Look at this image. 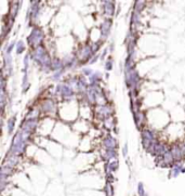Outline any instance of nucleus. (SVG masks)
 Wrapping results in <instances>:
<instances>
[{
    "label": "nucleus",
    "mask_w": 185,
    "mask_h": 196,
    "mask_svg": "<svg viewBox=\"0 0 185 196\" xmlns=\"http://www.w3.org/2000/svg\"><path fill=\"white\" fill-rule=\"evenodd\" d=\"M30 58L34 60V62H36L42 68V71H48L51 69L52 60H51L49 53L47 52L45 48L42 45L37 47L36 49H33Z\"/></svg>",
    "instance_id": "f257e3e1"
},
{
    "label": "nucleus",
    "mask_w": 185,
    "mask_h": 196,
    "mask_svg": "<svg viewBox=\"0 0 185 196\" xmlns=\"http://www.w3.org/2000/svg\"><path fill=\"white\" fill-rule=\"evenodd\" d=\"M26 150V141L23 139L21 132L18 131V133H15V135L12 139V143H11V147H10V154L13 155H22L23 153Z\"/></svg>",
    "instance_id": "f03ea898"
},
{
    "label": "nucleus",
    "mask_w": 185,
    "mask_h": 196,
    "mask_svg": "<svg viewBox=\"0 0 185 196\" xmlns=\"http://www.w3.org/2000/svg\"><path fill=\"white\" fill-rule=\"evenodd\" d=\"M43 31L39 27H34L32 33L27 37V44L29 47H32L33 49H36L37 47L41 46L43 41Z\"/></svg>",
    "instance_id": "7ed1b4c3"
},
{
    "label": "nucleus",
    "mask_w": 185,
    "mask_h": 196,
    "mask_svg": "<svg viewBox=\"0 0 185 196\" xmlns=\"http://www.w3.org/2000/svg\"><path fill=\"white\" fill-rule=\"evenodd\" d=\"M125 80L129 90H136L140 84V76L136 68H132L125 71Z\"/></svg>",
    "instance_id": "20e7f679"
},
{
    "label": "nucleus",
    "mask_w": 185,
    "mask_h": 196,
    "mask_svg": "<svg viewBox=\"0 0 185 196\" xmlns=\"http://www.w3.org/2000/svg\"><path fill=\"white\" fill-rule=\"evenodd\" d=\"M93 55H94V52L92 49V46L83 45L81 47H79V49L77 51L76 58L78 60V62L86 63L90 62V60L93 58Z\"/></svg>",
    "instance_id": "39448f33"
},
{
    "label": "nucleus",
    "mask_w": 185,
    "mask_h": 196,
    "mask_svg": "<svg viewBox=\"0 0 185 196\" xmlns=\"http://www.w3.org/2000/svg\"><path fill=\"white\" fill-rule=\"evenodd\" d=\"M56 93L59 94L61 98L63 100H73L75 98V91L70 86L66 85L65 82L64 84H59L56 87Z\"/></svg>",
    "instance_id": "423d86ee"
},
{
    "label": "nucleus",
    "mask_w": 185,
    "mask_h": 196,
    "mask_svg": "<svg viewBox=\"0 0 185 196\" xmlns=\"http://www.w3.org/2000/svg\"><path fill=\"white\" fill-rule=\"evenodd\" d=\"M37 126H38L37 118H26L23 120L22 125H21V130L33 134V132L36 130Z\"/></svg>",
    "instance_id": "0eeeda50"
},
{
    "label": "nucleus",
    "mask_w": 185,
    "mask_h": 196,
    "mask_svg": "<svg viewBox=\"0 0 185 196\" xmlns=\"http://www.w3.org/2000/svg\"><path fill=\"white\" fill-rule=\"evenodd\" d=\"M169 150H170V148H168V146L163 142L156 141V142L154 143L152 150H150V153L155 156H163L165 155L166 153H168Z\"/></svg>",
    "instance_id": "6e6552de"
},
{
    "label": "nucleus",
    "mask_w": 185,
    "mask_h": 196,
    "mask_svg": "<svg viewBox=\"0 0 185 196\" xmlns=\"http://www.w3.org/2000/svg\"><path fill=\"white\" fill-rule=\"evenodd\" d=\"M113 25V21L110 18H105L102 24H101V40H105L108 37L109 33H110V28Z\"/></svg>",
    "instance_id": "1a4fd4ad"
},
{
    "label": "nucleus",
    "mask_w": 185,
    "mask_h": 196,
    "mask_svg": "<svg viewBox=\"0 0 185 196\" xmlns=\"http://www.w3.org/2000/svg\"><path fill=\"white\" fill-rule=\"evenodd\" d=\"M39 1H33L30 8L28 10L27 18L30 20L32 22H36V20L39 16V10H40V5H39Z\"/></svg>",
    "instance_id": "9d476101"
},
{
    "label": "nucleus",
    "mask_w": 185,
    "mask_h": 196,
    "mask_svg": "<svg viewBox=\"0 0 185 196\" xmlns=\"http://www.w3.org/2000/svg\"><path fill=\"white\" fill-rule=\"evenodd\" d=\"M55 108H56V104L52 99H47L45 100L42 104H41L40 110L41 112H43L45 114H51V113H54Z\"/></svg>",
    "instance_id": "9b49d317"
},
{
    "label": "nucleus",
    "mask_w": 185,
    "mask_h": 196,
    "mask_svg": "<svg viewBox=\"0 0 185 196\" xmlns=\"http://www.w3.org/2000/svg\"><path fill=\"white\" fill-rule=\"evenodd\" d=\"M170 152H171L172 156H173V158H174V161L176 163H180V161L184 157L183 155V151H182V145L180 144H173L170 148Z\"/></svg>",
    "instance_id": "f8f14e48"
},
{
    "label": "nucleus",
    "mask_w": 185,
    "mask_h": 196,
    "mask_svg": "<svg viewBox=\"0 0 185 196\" xmlns=\"http://www.w3.org/2000/svg\"><path fill=\"white\" fill-rule=\"evenodd\" d=\"M96 113L98 115L101 116V117H104L105 119L106 118H109L110 115L113 114V108L108 105H100L96 108Z\"/></svg>",
    "instance_id": "ddd939ff"
},
{
    "label": "nucleus",
    "mask_w": 185,
    "mask_h": 196,
    "mask_svg": "<svg viewBox=\"0 0 185 196\" xmlns=\"http://www.w3.org/2000/svg\"><path fill=\"white\" fill-rule=\"evenodd\" d=\"M103 145L106 150H116L117 147V140L112 135H107L103 140Z\"/></svg>",
    "instance_id": "4468645a"
},
{
    "label": "nucleus",
    "mask_w": 185,
    "mask_h": 196,
    "mask_svg": "<svg viewBox=\"0 0 185 196\" xmlns=\"http://www.w3.org/2000/svg\"><path fill=\"white\" fill-rule=\"evenodd\" d=\"M3 62H5L3 69L7 68L8 74H9V75H12V71H13V59H12V56H11V54L5 53V56H3Z\"/></svg>",
    "instance_id": "2eb2a0df"
},
{
    "label": "nucleus",
    "mask_w": 185,
    "mask_h": 196,
    "mask_svg": "<svg viewBox=\"0 0 185 196\" xmlns=\"http://www.w3.org/2000/svg\"><path fill=\"white\" fill-rule=\"evenodd\" d=\"M103 11L104 14L107 16H112L114 15V11H115V2L113 1H104L103 2Z\"/></svg>",
    "instance_id": "dca6fc26"
},
{
    "label": "nucleus",
    "mask_w": 185,
    "mask_h": 196,
    "mask_svg": "<svg viewBox=\"0 0 185 196\" xmlns=\"http://www.w3.org/2000/svg\"><path fill=\"white\" fill-rule=\"evenodd\" d=\"M65 68H72V67L76 66V64L78 63L76 56H73V55H66L65 58L62 60Z\"/></svg>",
    "instance_id": "f3484780"
},
{
    "label": "nucleus",
    "mask_w": 185,
    "mask_h": 196,
    "mask_svg": "<svg viewBox=\"0 0 185 196\" xmlns=\"http://www.w3.org/2000/svg\"><path fill=\"white\" fill-rule=\"evenodd\" d=\"M103 158L105 161H115L117 158V151L116 150H105L103 154Z\"/></svg>",
    "instance_id": "a211bd4d"
},
{
    "label": "nucleus",
    "mask_w": 185,
    "mask_h": 196,
    "mask_svg": "<svg viewBox=\"0 0 185 196\" xmlns=\"http://www.w3.org/2000/svg\"><path fill=\"white\" fill-rule=\"evenodd\" d=\"M18 164V157L16 155H13V154H8V156L5 157V163H3V165H8V166H11V167H15V166Z\"/></svg>",
    "instance_id": "6ab92c4d"
},
{
    "label": "nucleus",
    "mask_w": 185,
    "mask_h": 196,
    "mask_svg": "<svg viewBox=\"0 0 185 196\" xmlns=\"http://www.w3.org/2000/svg\"><path fill=\"white\" fill-rule=\"evenodd\" d=\"M141 137H142V139H146V140H149V141L156 142V137H155L154 131L150 129H147V128H145V129L141 131Z\"/></svg>",
    "instance_id": "aec40b11"
},
{
    "label": "nucleus",
    "mask_w": 185,
    "mask_h": 196,
    "mask_svg": "<svg viewBox=\"0 0 185 196\" xmlns=\"http://www.w3.org/2000/svg\"><path fill=\"white\" fill-rule=\"evenodd\" d=\"M64 68L63 61L60 58H53L52 59V65H51V71H62Z\"/></svg>",
    "instance_id": "412c9836"
},
{
    "label": "nucleus",
    "mask_w": 185,
    "mask_h": 196,
    "mask_svg": "<svg viewBox=\"0 0 185 196\" xmlns=\"http://www.w3.org/2000/svg\"><path fill=\"white\" fill-rule=\"evenodd\" d=\"M182 165H181V163H174L173 165L171 166V168H170V177L171 178H176L179 174L182 172Z\"/></svg>",
    "instance_id": "4be33fe9"
},
{
    "label": "nucleus",
    "mask_w": 185,
    "mask_h": 196,
    "mask_svg": "<svg viewBox=\"0 0 185 196\" xmlns=\"http://www.w3.org/2000/svg\"><path fill=\"white\" fill-rule=\"evenodd\" d=\"M118 161L115 159V161H109V163H106V165H105V170H106V174H108V172H115L116 170L118 169Z\"/></svg>",
    "instance_id": "5701e85b"
},
{
    "label": "nucleus",
    "mask_w": 185,
    "mask_h": 196,
    "mask_svg": "<svg viewBox=\"0 0 185 196\" xmlns=\"http://www.w3.org/2000/svg\"><path fill=\"white\" fill-rule=\"evenodd\" d=\"M18 7H20V2H12V3H11V9H10L9 15L12 21H14L15 16L18 15Z\"/></svg>",
    "instance_id": "b1692460"
},
{
    "label": "nucleus",
    "mask_w": 185,
    "mask_h": 196,
    "mask_svg": "<svg viewBox=\"0 0 185 196\" xmlns=\"http://www.w3.org/2000/svg\"><path fill=\"white\" fill-rule=\"evenodd\" d=\"M101 79H102L101 73H100V71H95V73H93V74L90 76L91 85H98L100 81H101Z\"/></svg>",
    "instance_id": "393cba45"
},
{
    "label": "nucleus",
    "mask_w": 185,
    "mask_h": 196,
    "mask_svg": "<svg viewBox=\"0 0 185 196\" xmlns=\"http://www.w3.org/2000/svg\"><path fill=\"white\" fill-rule=\"evenodd\" d=\"M104 193H105V196H114L113 183L106 182V184L104 185Z\"/></svg>",
    "instance_id": "a878e982"
},
{
    "label": "nucleus",
    "mask_w": 185,
    "mask_h": 196,
    "mask_svg": "<svg viewBox=\"0 0 185 196\" xmlns=\"http://www.w3.org/2000/svg\"><path fill=\"white\" fill-rule=\"evenodd\" d=\"M15 121H16L15 116H12L8 120V133L9 134H12V132H13L14 128H15Z\"/></svg>",
    "instance_id": "bb28decb"
},
{
    "label": "nucleus",
    "mask_w": 185,
    "mask_h": 196,
    "mask_svg": "<svg viewBox=\"0 0 185 196\" xmlns=\"http://www.w3.org/2000/svg\"><path fill=\"white\" fill-rule=\"evenodd\" d=\"M136 192H138V196H148V194L145 191V186L143 182L138 183V186H136Z\"/></svg>",
    "instance_id": "cd10ccee"
},
{
    "label": "nucleus",
    "mask_w": 185,
    "mask_h": 196,
    "mask_svg": "<svg viewBox=\"0 0 185 196\" xmlns=\"http://www.w3.org/2000/svg\"><path fill=\"white\" fill-rule=\"evenodd\" d=\"M145 5H146L145 1H136L134 2V12H136V13L142 12L145 8Z\"/></svg>",
    "instance_id": "c85d7f7f"
},
{
    "label": "nucleus",
    "mask_w": 185,
    "mask_h": 196,
    "mask_svg": "<svg viewBox=\"0 0 185 196\" xmlns=\"http://www.w3.org/2000/svg\"><path fill=\"white\" fill-rule=\"evenodd\" d=\"M26 49V47H25V44H24V41L23 40H18V44H16V53L18 54H22L24 51Z\"/></svg>",
    "instance_id": "c756f323"
},
{
    "label": "nucleus",
    "mask_w": 185,
    "mask_h": 196,
    "mask_svg": "<svg viewBox=\"0 0 185 196\" xmlns=\"http://www.w3.org/2000/svg\"><path fill=\"white\" fill-rule=\"evenodd\" d=\"M140 23V13H136V12H132L131 14V25H136Z\"/></svg>",
    "instance_id": "7c9ffc66"
},
{
    "label": "nucleus",
    "mask_w": 185,
    "mask_h": 196,
    "mask_svg": "<svg viewBox=\"0 0 185 196\" xmlns=\"http://www.w3.org/2000/svg\"><path fill=\"white\" fill-rule=\"evenodd\" d=\"M29 59H30V54H26L24 56V68H23V73H27V68H28V63H29Z\"/></svg>",
    "instance_id": "2f4dec72"
},
{
    "label": "nucleus",
    "mask_w": 185,
    "mask_h": 196,
    "mask_svg": "<svg viewBox=\"0 0 185 196\" xmlns=\"http://www.w3.org/2000/svg\"><path fill=\"white\" fill-rule=\"evenodd\" d=\"M105 69H106V71H112V69H113V61H112L110 58L105 62Z\"/></svg>",
    "instance_id": "473e14b6"
},
{
    "label": "nucleus",
    "mask_w": 185,
    "mask_h": 196,
    "mask_svg": "<svg viewBox=\"0 0 185 196\" xmlns=\"http://www.w3.org/2000/svg\"><path fill=\"white\" fill-rule=\"evenodd\" d=\"M62 75H63V69H62V71H55L54 74L52 75V79H53V80H59Z\"/></svg>",
    "instance_id": "72a5a7b5"
},
{
    "label": "nucleus",
    "mask_w": 185,
    "mask_h": 196,
    "mask_svg": "<svg viewBox=\"0 0 185 196\" xmlns=\"http://www.w3.org/2000/svg\"><path fill=\"white\" fill-rule=\"evenodd\" d=\"M14 46H15V41H11V44H10V45L7 47V49H5V53H7V54H11L12 50L14 49Z\"/></svg>",
    "instance_id": "f704fd0d"
},
{
    "label": "nucleus",
    "mask_w": 185,
    "mask_h": 196,
    "mask_svg": "<svg viewBox=\"0 0 185 196\" xmlns=\"http://www.w3.org/2000/svg\"><path fill=\"white\" fill-rule=\"evenodd\" d=\"M82 73H83V75H85V76H91L93 71H92V69H91V68H89V67H88V68H83V69H82Z\"/></svg>",
    "instance_id": "c9c22d12"
},
{
    "label": "nucleus",
    "mask_w": 185,
    "mask_h": 196,
    "mask_svg": "<svg viewBox=\"0 0 185 196\" xmlns=\"http://www.w3.org/2000/svg\"><path fill=\"white\" fill-rule=\"evenodd\" d=\"M98 60H99V54H94V55H93V58L91 59L90 62H89V63H90V64H93V63L96 62Z\"/></svg>",
    "instance_id": "e433bc0d"
},
{
    "label": "nucleus",
    "mask_w": 185,
    "mask_h": 196,
    "mask_svg": "<svg viewBox=\"0 0 185 196\" xmlns=\"http://www.w3.org/2000/svg\"><path fill=\"white\" fill-rule=\"evenodd\" d=\"M127 154H128V144H125V146H123V148H122V155L123 156H127Z\"/></svg>",
    "instance_id": "4c0bfd02"
},
{
    "label": "nucleus",
    "mask_w": 185,
    "mask_h": 196,
    "mask_svg": "<svg viewBox=\"0 0 185 196\" xmlns=\"http://www.w3.org/2000/svg\"><path fill=\"white\" fill-rule=\"evenodd\" d=\"M182 151H183V155H184L185 157V142L182 144Z\"/></svg>",
    "instance_id": "58836bf2"
},
{
    "label": "nucleus",
    "mask_w": 185,
    "mask_h": 196,
    "mask_svg": "<svg viewBox=\"0 0 185 196\" xmlns=\"http://www.w3.org/2000/svg\"><path fill=\"white\" fill-rule=\"evenodd\" d=\"M107 53V49H105V51H104L103 52V54H102V58H104V56H105V54Z\"/></svg>",
    "instance_id": "ea45409f"
},
{
    "label": "nucleus",
    "mask_w": 185,
    "mask_h": 196,
    "mask_svg": "<svg viewBox=\"0 0 185 196\" xmlns=\"http://www.w3.org/2000/svg\"><path fill=\"white\" fill-rule=\"evenodd\" d=\"M114 50V44H112V45H110V51H113Z\"/></svg>",
    "instance_id": "a19ab883"
},
{
    "label": "nucleus",
    "mask_w": 185,
    "mask_h": 196,
    "mask_svg": "<svg viewBox=\"0 0 185 196\" xmlns=\"http://www.w3.org/2000/svg\"><path fill=\"white\" fill-rule=\"evenodd\" d=\"M181 174H185V168H182V172Z\"/></svg>",
    "instance_id": "79ce46f5"
}]
</instances>
